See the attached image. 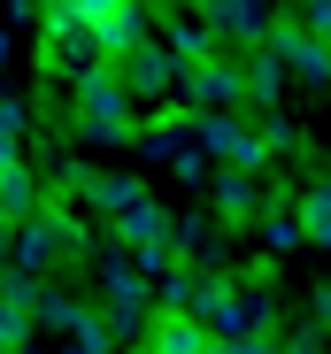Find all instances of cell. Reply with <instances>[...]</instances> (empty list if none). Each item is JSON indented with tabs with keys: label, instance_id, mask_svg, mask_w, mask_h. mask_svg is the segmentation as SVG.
Wrapping results in <instances>:
<instances>
[{
	"label": "cell",
	"instance_id": "1",
	"mask_svg": "<svg viewBox=\"0 0 331 354\" xmlns=\"http://www.w3.org/2000/svg\"><path fill=\"white\" fill-rule=\"evenodd\" d=\"M85 262H93V231H85V216H77L62 193H46V201L16 223V270L54 277V270H85Z\"/></svg>",
	"mask_w": 331,
	"mask_h": 354
},
{
	"label": "cell",
	"instance_id": "2",
	"mask_svg": "<svg viewBox=\"0 0 331 354\" xmlns=\"http://www.w3.org/2000/svg\"><path fill=\"white\" fill-rule=\"evenodd\" d=\"M70 108H77V131H93V139H131V131H139V108H131L116 62L70 77Z\"/></svg>",
	"mask_w": 331,
	"mask_h": 354
},
{
	"label": "cell",
	"instance_id": "3",
	"mask_svg": "<svg viewBox=\"0 0 331 354\" xmlns=\"http://www.w3.org/2000/svg\"><path fill=\"white\" fill-rule=\"evenodd\" d=\"M39 62H46L54 77H85V70H100V31L70 8V0H46V8H39Z\"/></svg>",
	"mask_w": 331,
	"mask_h": 354
},
{
	"label": "cell",
	"instance_id": "4",
	"mask_svg": "<svg viewBox=\"0 0 331 354\" xmlns=\"http://www.w3.org/2000/svg\"><path fill=\"white\" fill-rule=\"evenodd\" d=\"M100 324H108V339H139L146 331V277H139L131 254L100 262Z\"/></svg>",
	"mask_w": 331,
	"mask_h": 354
},
{
	"label": "cell",
	"instance_id": "5",
	"mask_svg": "<svg viewBox=\"0 0 331 354\" xmlns=\"http://www.w3.org/2000/svg\"><path fill=\"white\" fill-rule=\"evenodd\" d=\"M116 254L139 262V277L154 285L162 270H170V208H154V201H131L116 216Z\"/></svg>",
	"mask_w": 331,
	"mask_h": 354
},
{
	"label": "cell",
	"instance_id": "6",
	"mask_svg": "<svg viewBox=\"0 0 331 354\" xmlns=\"http://www.w3.org/2000/svg\"><path fill=\"white\" fill-rule=\"evenodd\" d=\"M193 139H200V154L208 162H224V169H239V177H262L269 169V154H262V131L247 124V115H200V124H193Z\"/></svg>",
	"mask_w": 331,
	"mask_h": 354
},
{
	"label": "cell",
	"instance_id": "7",
	"mask_svg": "<svg viewBox=\"0 0 331 354\" xmlns=\"http://www.w3.org/2000/svg\"><path fill=\"white\" fill-rule=\"evenodd\" d=\"M116 77H124V93H131V108H154V100H178V62H170V46L162 39H146V46H131L124 62H116Z\"/></svg>",
	"mask_w": 331,
	"mask_h": 354
},
{
	"label": "cell",
	"instance_id": "8",
	"mask_svg": "<svg viewBox=\"0 0 331 354\" xmlns=\"http://www.w3.org/2000/svg\"><path fill=\"white\" fill-rule=\"evenodd\" d=\"M178 100H185L193 115H224V108H239V100H247V77H239V62L208 54V62H193V70L178 77Z\"/></svg>",
	"mask_w": 331,
	"mask_h": 354
},
{
	"label": "cell",
	"instance_id": "9",
	"mask_svg": "<svg viewBox=\"0 0 331 354\" xmlns=\"http://www.w3.org/2000/svg\"><path fill=\"white\" fill-rule=\"evenodd\" d=\"M262 46L285 62V77H301V85H331V46H323L316 31H301V16H278Z\"/></svg>",
	"mask_w": 331,
	"mask_h": 354
},
{
	"label": "cell",
	"instance_id": "10",
	"mask_svg": "<svg viewBox=\"0 0 331 354\" xmlns=\"http://www.w3.org/2000/svg\"><path fill=\"white\" fill-rule=\"evenodd\" d=\"M216 331L200 324V316H185V308H154L146 316V331H139V354H200Z\"/></svg>",
	"mask_w": 331,
	"mask_h": 354
},
{
	"label": "cell",
	"instance_id": "11",
	"mask_svg": "<svg viewBox=\"0 0 331 354\" xmlns=\"http://www.w3.org/2000/svg\"><path fill=\"white\" fill-rule=\"evenodd\" d=\"M193 16H200L216 39H247V46L269 39V8H262V0H193Z\"/></svg>",
	"mask_w": 331,
	"mask_h": 354
},
{
	"label": "cell",
	"instance_id": "12",
	"mask_svg": "<svg viewBox=\"0 0 331 354\" xmlns=\"http://www.w3.org/2000/svg\"><path fill=\"white\" fill-rule=\"evenodd\" d=\"M70 193H77L85 208H100V216H124L131 201H146V193H139V177H116V169H85V162L70 169Z\"/></svg>",
	"mask_w": 331,
	"mask_h": 354
},
{
	"label": "cell",
	"instance_id": "13",
	"mask_svg": "<svg viewBox=\"0 0 331 354\" xmlns=\"http://www.w3.org/2000/svg\"><path fill=\"white\" fill-rule=\"evenodd\" d=\"M239 77H247V108H254V115H278V100H285V85H293L269 46H254V62H247Z\"/></svg>",
	"mask_w": 331,
	"mask_h": 354
},
{
	"label": "cell",
	"instance_id": "14",
	"mask_svg": "<svg viewBox=\"0 0 331 354\" xmlns=\"http://www.w3.org/2000/svg\"><path fill=\"white\" fill-rule=\"evenodd\" d=\"M208 201H216V216H224V223H254V216H262L254 177H239V169H216V177H208Z\"/></svg>",
	"mask_w": 331,
	"mask_h": 354
},
{
	"label": "cell",
	"instance_id": "15",
	"mask_svg": "<svg viewBox=\"0 0 331 354\" xmlns=\"http://www.w3.org/2000/svg\"><path fill=\"white\" fill-rule=\"evenodd\" d=\"M154 39L170 46V62H178V70H193V62H208V54H216V31H208L200 16H170Z\"/></svg>",
	"mask_w": 331,
	"mask_h": 354
},
{
	"label": "cell",
	"instance_id": "16",
	"mask_svg": "<svg viewBox=\"0 0 331 354\" xmlns=\"http://www.w3.org/2000/svg\"><path fill=\"white\" fill-rule=\"evenodd\" d=\"M31 208H39V177H31V162L16 154V162H0V216L23 223Z\"/></svg>",
	"mask_w": 331,
	"mask_h": 354
},
{
	"label": "cell",
	"instance_id": "17",
	"mask_svg": "<svg viewBox=\"0 0 331 354\" xmlns=\"http://www.w3.org/2000/svg\"><path fill=\"white\" fill-rule=\"evenodd\" d=\"M293 216H301V239L331 254V177H316V185L293 201Z\"/></svg>",
	"mask_w": 331,
	"mask_h": 354
},
{
	"label": "cell",
	"instance_id": "18",
	"mask_svg": "<svg viewBox=\"0 0 331 354\" xmlns=\"http://www.w3.org/2000/svg\"><path fill=\"white\" fill-rule=\"evenodd\" d=\"M31 131V108H23V93L16 85H0V162H16V139Z\"/></svg>",
	"mask_w": 331,
	"mask_h": 354
},
{
	"label": "cell",
	"instance_id": "19",
	"mask_svg": "<svg viewBox=\"0 0 331 354\" xmlns=\"http://www.w3.org/2000/svg\"><path fill=\"white\" fill-rule=\"evenodd\" d=\"M254 131H262V154H269V162H285V154H301V131L285 124V115H254Z\"/></svg>",
	"mask_w": 331,
	"mask_h": 354
},
{
	"label": "cell",
	"instance_id": "20",
	"mask_svg": "<svg viewBox=\"0 0 331 354\" xmlns=\"http://www.w3.org/2000/svg\"><path fill=\"white\" fill-rule=\"evenodd\" d=\"M0 346H8V354H23V346H31V316H23V308H8V301H0Z\"/></svg>",
	"mask_w": 331,
	"mask_h": 354
},
{
	"label": "cell",
	"instance_id": "21",
	"mask_svg": "<svg viewBox=\"0 0 331 354\" xmlns=\"http://www.w3.org/2000/svg\"><path fill=\"white\" fill-rule=\"evenodd\" d=\"M170 169L185 177V185H208V169H216V162H208V154H200V139H193V147H185L178 162H170Z\"/></svg>",
	"mask_w": 331,
	"mask_h": 354
},
{
	"label": "cell",
	"instance_id": "22",
	"mask_svg": "<svg viewBox=\"0 0 331 354\" xmlns=\"http://www.w3.org/2000/svg\"><path fill=\"white\" fill-rule=\"evenodd\" d=\"M278 354H323V331L301 324V331H278Z\"/></svg>",
	"mask_w": 331,
	"mask_h": 354
},
{
	"label": "cell",
	"instance_id": "23",
	"mask_svg": "<svg viewBox=\"0 0 331 354\" xmlns=\"http://www.w3.org/2000/svg\"><path fill=\"white\" fill-rule=\"evenodd\" d=\"M70 8H77V16H85L93 31H100V24H108V16H116V8H131V0H70Z\"/></svg>",
	"mask_w": 331,
	"mask_h": 354
},
{
	"label": "cell",
	"instance_id": "24",
	"mask_svg": "<svg viewBox=\"0 0 331 354\" xmlns=\"http://www.w3.org/2000/svg\"><path fill=\"white\" fill-rule=\"evenodd\" d=\"M301 31H316V39L331 31V0H301Z\"/></svg>",
	"mask_w": 331,
	"mask_h": 354
},
{
	"label": "cell",
	"instance_id": "25",
	"mask_svg": "<svg viewBox=\"0 0 331 354\" xmlns=\"http://www.w3.org/2000/svg\"><path fill=\"white\" fill-rule=\"evenodd\" d=\"M308 324L331 339V285H316V292H308Z\"/></svg>",
	"mask_w": 331,
	"mask_h": 354
},
{
	"label": "cell",
	"instance_id": "26",
	"mask_svg": "<svg viewBox=\"0 0 331 354\" xmlns=\"http://www.w3.org/2000/svg\"><path fill=\"white\" fill-rule=\"evenodd\" d=\"M0 270H16V223L0 216Z\"/></svg>",
	"mask_w": 331,
	"mask_h": 354
},
{
	"label": "cell",
	"instance_id": "27",
	"mask_svg": "<svg viewBox=\"0 0 331 354\" xmlns=\"http://www.w3.org/2000/svg\"><path fill=\"white\" fill-rule=\"evenodd\" d=\"M0 8H8V24H31V16H39V0H0Z\"/></svg>",
	"mask_w": 331,
	"mask_h": 354
},
{
	"label": "cell",
	"instance_id": "28",
	"mask_svg": "<svg viewBox=\"0 0 331 354\" xmlns=\"http://www.w3.org/2000/svg\"><path fill=\"white\" fill-rule=\"evenodd\" d=\"M62 354H100V346H77V339H70V346H62Z\"/></svg>",
	"mask_w": 331,
	"mask_h": 354
},
{
	"label": "cell",
	"instance_id": "29",
	"mask_svg": "<svg viewBox=\"0 0 331 354\" xmlns=\"http://www.w3.org/2000/svg\"><path fill=\"white\" fill-rule=\"evenodd\" d=\"M139 8H162V0H139Z\"/></svg>",
	"mask_w": 331,
	"mask_h": 354
},
{
	"label": "cell",
	"instance_id": "30",
	"mask_svg": "<svg viewBox=\"0 0 331 354\" xmlns=\"http://www.w3.org/2000/svg\"><path fill=\"white\" fill-rule=\"evenodd\" d=\"M323 46H331V31H323Z\"/></svg>",
	"mask_w": 331,
	"mask_h": 354
},
{
	"label": "cell",
	"instance_id": "31",
	"mask_svg": "<svg viewBox=\"0 0 331 354\" xmlns=\"http://www.w3.org/2000/svg\"><path fill=\"white\" fill-rule=\"evenodd\" d=\"M39 8H46V0H39Z\"/></svg>",
	"mask_w": 331,
	"mask_h": 354
},
{
	"label": "cell",
	"instance_id": "32",
	"mask_svg": "<svg viewBox=\"0 0 331 354\" xmlns=\"http://www.w3.org/2000/svg\"><path fill=\"white\" fill-rule=\"evenodd\" d=\"M0 354H8V346H0Z\"/></svg>",
	"mask_w": 331,
	"mask_h": 354
}]
</instances>
